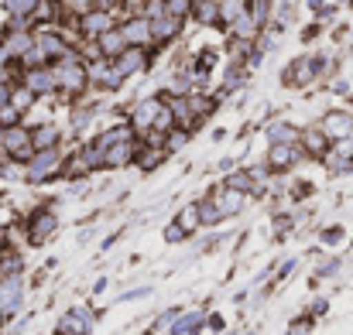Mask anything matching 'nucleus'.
I'll return each mask as SVG.
<instances>
[{
	"mask_svg": "<svg viewBox=\"0 0 353 335\" xmlns=\"http://www.w3.org/2000/svg\"><path fill=\"white\" fill-rule=\"evenodd\" d=\"M90 329H93V315H90L86 308H72V312L62 318L59 335H90Z\"/></svg>",
	"mask_w": 353,
	"mask_h": 335,
	"instance_id": "18",
	"label": "nucleus"
},
{
	"mask_svg": "<svg viewBox=\"0 0 353 335\" xmlns=\"http://www.w3.org/2000/svg\"><path fill=\"white\" fill-rule=\"evenodd\" d=\"M31 45H34V34H31L28 28H21V31H10V28H7V34H3V41H0V48L7 52L10 62H21Z\"/></svg>",
	"mask_w": 353,
	"mask_h": 335,
	"instance_id": "12",
	"label": "nucleus"
},
{
	"mask_svg": "<svg viewBox=\"0 0 353 335\" xmlns=\"http://www.w3.org/2000/svg\"><path fill=\"white\" fill-rule=\"evenodd\" d=\"M326 69V62L323 58H299L295 65H288V72H285V83L292 86H309L312 79H316V72H323Z\"/></svg>",
	"mask_w": 353,
	"mask_h": 335,
	"instance_id": "11",
	"label": "nucleus"
},
{
	"mask_svg": "<svg viewBox=\"0 0 353 335\" xmlns=\"http://www.w3.org/2000/svg\"><path fill=\"white\" fill-rule=\"evenodd\" d=\"M134 151H137L134 140H117V144H110V147L103 151V168H123V164H130V161H134Z\"/></svg>",
	"mask_w": 353,
	"mask_h": 335,
	"instance_id": "20",
	"label": "nucleus"
},
{
	"mask_svg": "<svg viewBox=\"0 0 353 335\" xmlns=\"http://www.w3.org/2000/svg\"><path fill=\"white\" fill-rule=\"evenodd\" d=\"M158 107H161V100L154 96V100H141V103L130 110V127H134V133H148V130H151Z\"/></svg>",
	"mask_w": 353,
	"mask_h": 335,
	"instance_id": "16",
	"label": "nucleus"
},
{
	"mask_svg": "<svg viewBox=\"0 0 353 335\" xmlns=\"http://www.w3.org/2000/svg\"><path fill=\"white\" fill-rule=\"evenodd\" d=\"M179 322L172 325V332L175 335H196L203 329V312H189V315H175Z\"/></svg>",
	"mask_w": 353,
	"mask_h": 335,
	"instance_id": "25",
	"label": "nucleus"
},
{
	"mask_svg": "<svg viewBox=\"0 0 353 335\" xmlns=\"http://www.w3.org/2000/svg\"><path fill=\"white\" fill-rule=\"evenodd\" d=\"M243 10H247V0H220V24L230 28Z\"/></svg>",
	"mask_w": 353,
	"mask_h": 335,
	"instance_id": "28",
	"label": "nucleus"
},
{
	"mask_svg": "<svg viewBox=\"0 0 353 335\" xmlns=\"http://www.w3.org/2000/svg\"><path fill=\"white\" fill-rule=\"evenodd\" d=\"M213 199H216V206H220V213H223V216H234V213H240V209H243L247 192H236V188H227V185H223Z\"/></svg>",
	"mask_w": 353,
	"mask_h": 335,
	"instance_id": "22",
	"label": "nucleus"
},
{
	"mask_svg": "<svg viewBox=\"0 0 353 335\" xmlns=\"http://www.w3.org/2000/svg\"><path fill=\"white\" fill-rule=\"evenodd\" d=\"M299 151L302 154H309V158H323L326 151H330V140H326V133L319 130V127H309V130H299Z\"/></svg>",
	"mask_w": 353,
	"mask_h": 335,
	"instance_id": "13",
	"label": "nucleus"
},
{
	"mask_svg": "<svg viewBox=\"0 0 353 335\" xmlns=\"http://www.w3.org/2000/svg\"><path fill=\"white\" fill-rule=\"evenodd\" d=\"M114 24H117V14L114 10H103V7H90L86 14H79V34L90 38V41H97Z\"/></svg>",
	"mask_w": 353,
	"mask_h": 335,
	"instance_id": "4",
	"label": "nucleus"
},
{
	"mask_svg": "<svg viewBox=\"0 0 353 335\" xmlns=\"http://www.w3.org/2000/svg\"><path fill=\"white\" fill-rule=\"evenodd\" d=\"M3 7H7L10 17H31L34 7H38V0H3Z\"/></svg>",
	"mask_w": 353,
	"mask_h": 335,
	"instance_id": "31",
	"label": "nucleus"
},
{
	"mask_svg": "<svg viewBox=\"0 0 353 335\" xmlns=\"http://www.w3.org/2000/svg\"><path fill=\"white\" fill-rule=\"evenodd\" d=\"M21 291H24V284H21L17 274H7L0 281V315H10L21 305Z\"/></svg>",
	"mask_w": 353,
	"mask_h": 335,
	"instance_id": "15",
	"label": "nucleus"
},
{
	"mask_svg": "<svg viewBox=\"0 0 353 335\" xmlns=\"http://www.w3.org/2000/svg\"><path fill=\"white\" fill-rule=\"evenodd\" d=\"M31 144H34V151H41V147H59V130L55 127H34L31 130Z\"/></svg>",
	"mask_w": 353,
	"mask_h": 335,
	"instance_id": "26",
	"label": "nucleus"
},
{
	"mask_svg": "<svg viewBox=\"0 0 353 335\" xmlns=\"http://www.w3.org/2000/svg\"><path fill=\"white\" fill-rule=\"evenodd\" d=\"M55 226H59L55 213H48V209H38V213L31 216V226H28V239H31V243H45V239L55 233Z\"/></svg>",
	"mask_w": 353,
	"mask_h": 335,
	"instance_id": "17",
	"label": "nucleus"
},
{
	"mask_svg": "<svg viewBox=\"0 0 353 335\" xmlns=\"http://www.w3.org/2000/svg\"><path fill=\"white\" fill-rule=\"evenodd\" d=\"M65 7L76 10V14H86L90 7H97V0H65Z\"/></svg>",
	"mask_w": 353,
	"mask_h": 335,
	"instance_id": "37",
	"label": "nucleus"
},
{
	"mask_svg": "<svg viewBox=\"0 0 353 335\" xmlns=\"http://www.w3.org/2000/svg\"><path fill=\"white\" fill-rule=\"evenodd\" d=\"M268 140L271 144H295L299 140V130L288 127L285 120H274V123H268Z\"/></svg>",
	"mask_w": 353,
	"mask_h": 335,
	"instance_id": "24",
	"label": "nucleus"
},
{
	"mask_svg": "<svg viewBox=\"0 0 353 335\" xmlns=\"http://www.w3.org/2000/svg\"><path fill=\"white\" fill-rule=\"evenodd\" d=\"M21 123V110H14L10 103H0V127H14Z\"/></svg>",
	"mask_w": 353,
	"mask_h": 335,
	"instance_id": "34",
	"label": "nucleus"
},
{
	"mask_svg": "<svg viewBox=\"0 0 353 335\" xmlns=\"http://www.w3.org/2000/svg\"><path fill=\"white\" fill-rule=\"evenodd\" d=\"M114 65H117V72L123 79H127V76H141V72L151 65V55H148V48H141V45H127L117 58H114Z\"/></svg>",
	"mask_w": 353,
	"mask_h": 335,
	"instance_id": "7",
	"label": "nucleus"
},
{
	"mask_svg": "<svg viewBox=\"0 0 353 335\" xmlns=\"http://www.w3.org/2000/svg\"><path fill=\"white\" fill-rule=\"evenodd\" d=\"M55 171H62V154L59 147H41L28 158V182H45Z\"/></svg>",
	"mask_w": 353,
	"mask_h": 335,
	"instance_id": "3",
	"label": "nucleus"
},
{
	"mask_svg": "<svg viewBox=\"0 0 353 335\" xmlns=\"http://www.w3.org/2000/svg\"><path fill=\"white\" fill-rule=\"evenodd\" d=\"M90 120H93V110H86V107H83V110H72V127H76V130H83Z\"/></svg>",
	"mask_w": 353,
	"mask_h": 335,
	"instance_id": "36",
	"label": "nucleus"
},
{
	"mask_svg": "<svg viewBox=\"0 0 353 335\" xmlns=\"http://www.w3.org/2000/svg\"><path fill=\"white\" fill-rule=\"evenodd\" d=\"M120 31H123L127 45H141V48L151 45V21H148L144 14H130V17L120 24Z\"/></svg>",
	"mask_w": 353,
	"mask_h": 335,
	"instance_id": "10",
	"label": "nucleus"
},
{
	"mask_svg": "<svg viewBox=\"0 0 353 335\" xmlns=\"http://www.w3.org/2000/svg\"><path fill=\"white\" fill-rule=\"evenodd\" d=\"M62 171H65L69 178H86L93 168H90V161H86V158H83V151H79V154H72V158L62 164Z\"/></svg>",
	"mask_w": 353,
	"mask_h": 335,
	"instance_id": "29",
	"label": "nucleus"
},
{
	"mask_svg": "<svg viewBox=\"0 0 353 335\" xmlns=\"http://www.w3.org/2000/svg\"><path fill=\"white\" fill-rule=\"evenodd\" d=\"M165 10L172 14V17H189V0H165Z\"/></svg>",
	"mask_w": 353,
	"mask_h": 335,
	"instance_id": "35",
	"label": "nucleus"
},
{
	"mask_svg": "<svg viewBox=\"0 0 353 335\" xmlns=\"http://www.w3.org/2000/svg\"><path fill=\"white\" fill-rule=\"evenodd\" d=\"M151 21V45H168L182 34V17H172L168 10H161L158 17H148Z\"/></svg>",
	"mask_w": 353,
	"mask_h": 335,
	"instance_id": "8",
	"label": "nucleus"
},
{
	"mask_svg": "<svg viewBox=\"0 0 353 335\" xmlns=\"http://www.w3.org/2000/svg\"><path fill=\"white\" fill-rule=\"evenodd\" d=\"M175 223L185 229V236H189V233H196V229L203 226V223H199V209H196V206H185V209L179 213V219H175Z\"/></svg>",
	"mask_w": 353,
	"mask_h": 335,
	"instance_id": "32",
	"label": "nucleus"
},
{
	"mask_svg": "<svg viewBox=\"0 0 353 335\" xmlns=\"http://www.w3.org/2000/svg\"><path fill=\"white\" fill-rule=\"evenodd\" d=\"M52 72H55V89L59 93H65V96H83L86 93V86H90V72H86V62L76 55V52H69V55H62V58H55L52 62Z\"/></svg>",
	"mask_w": 353,
	"mask_h": 335,
	"instance_id": "1",
	"label": "nucleus"
},
{
	"mask_svg": "<svg viewBox=\"0 0 353 335\" xmlns=\"http://www.w3.org/2000/svg\"><path fill=\"white\" fill-rule=\"evenodd\" d=\"M196 209H199V223L203 226H213L223 219V213H220V206H216V199L210 195V199H199L196 202Z\"/></svg>",
	"mask_w": 353,
	"mask_h": 335,
	"instance_id": "27",
	"label": "nucleus"
},
{
	"mask_svg": "<svg viewBox=\"0 0 353 335\" xmlns=\"http://www.w3.org/2000/svg\"><path fill=\"white\" fill-rule=\"evenodd\" d=\"M223 185H227V188H236V192H254V178H250V171H234Z\"/></svg>",
	"mask_w": 353,
	"mask_h": 335,
	"instance_id": "33",
	"label": "nucleus"
},
{
	"mask_svg": "<svg viewBox=\"0 0 353 335\" xmlns=\"http://www.w3.org/2000/svg\"><path fill=\"white\" fill-rule=\"evenodd\" d=\"M230 34H234V38H240V41H257V34H261V24H257V21H254V17L243 10L234 24H230Z\"/></svg>",
	"mask_w": 353,
	"mask_h": 335,
	"instance_id": "23",
	"label": "nucleus"
},
{
	"mask_svg": "<svg viewBox=\"0 0 353 335\" xmlns=\"http://www.w3.org/2000/svg\"><path fill=\"white\" fill-rule=\"evenodd\" d=\"M0 147H3L10 158H17V161H28V158L34 154L31 130H28V127H21V123H14V127H0Z\"/></svg>",
	"mask_w": 353,
	"mask_h": 335,
	"instance_id": "2",
	"label": "nucleus"
},
{
	"mask_svg": "<svg viewBox=\"0 0 353 335\" xmlns=\"http://www.w3.org/2000/svg\"><path fill=\"white\" fill-rule=\"evenodd\" d=\"M97 48H100V55L103 58H117L120 52L127 48V38H123V31H120V24H114V28H107L100 38H97Z\"/></svg>",
	"mask_w": 353,
	"mask_h": 335,
	"instance_id": "21",
	"label": "nucleus"
},
{
	"mask_svg": "<svg viewBox=\"0 0 353 335\" xmlns=\"http://www.w3.org/2000/svg\"><path fill=\"white\" fill-rule=\"evenodd\" d=\"M247 14L264 28V24H268V17H271V0H247Z\"/></svg>",
	"mask_w": 353,
	"mask_h": 335,
	"instance_id": "30",
	"label": "nucleus"
},
{
	"mask_svg": "<svg viewBox=\"0 0 353 335\" xmlns=\"http://www.w3.org/2000/svg\"><path fill=\"white\" fill-rule=\"evenodd\" d=\"M34 48L45 55V62H55V58H62V55L72 52V45H69L55 28H38V31H34Z\"/></svg>",
	"mask_w": 353,
	"mask_h": 335,
	"instance_id": "5",
	"label": "nucleus"
},
{
	"mask_svg": "<svg viewBox=\"0 0 353 335\" xmlns=\"http://www.w3.org/2000/svg\"><path fill=\"white\" fill-rule=\"evenodd\" d=\"M165 239H168V243H179V239H185V229H182L179 223H172L168 229H165Z\"/></svg>",
	"mask_w": 353,
	"mask_h": 335,
	"instance_id": "38",
	"label": "nucleus"
},
{
	"mask_svg": "<svg viewBox=\"0 0 353 335\" xmlns=\"http://www.w3.org/2000/svg\"><path fill=\"white\" fill-rule=\"evenodd\" d=\"M189 17L203 28L220 24V0H189Z\"/></svg>",
	"mask_w": 353,
	"mask_h": 335,
	"instance_id": "19",
	"label": "nucleus"
},
{
	"mask_svg": "<svg viewBox=\"0 0 353 335\" xmlns=\"http://www.w3.org/2000/svg\"><path fill=\"white\" fill-rule=\"evenodd\" d=\"M3 239H7V229H3V226H0V246H3Z\"/></svg>",
	"mask_w": 353,
	"mask_h": 335,
	"instance_id": "39",
	"label": "nucleus"
},
{
	"mask_svg": "<svg viewBox=\"0 0 353 335\" xmlns=\"http://www.w3.org/2000/svg\"><path fill=\"white\" fill-rule=\"evenodd\" d=\"M336 3H353V0H336Z\"/></svg>",
	"mask_w": 353,
	"mask_h": 335,
	"instance_id": "40",
	"label": "nucleus"
},
{
	"mask_svg": "<svg viewBox=\"0 0 353 335\" xmlns=\"http://www.w3.org/2000/svg\"><path fill=\"white\" fill-rule=\"evenodd\" d=\"M299 158H302L299 144H271V147H268V168H271V171H285V168H292Z\"/></svg>",
	"mask_w": 353,
	"mask_h": 335,
	"instance_id": "14",
	"label": "nucleus"
},
{
	"mask_svg": "<svg viewBox=\"0 0 353 335\" xmlns=\"http://www.w3.org/2000/svg\"><path fill=\"white\" fill-rule=\"evenodd\" d=\"M319 130L326 133V140H330V144H336V140H350V137H353V113L330 110L326 116H323Z\"/></svg>",
	"mask_w": 353,
	"mask_h": 335,
	"instance_id": "6",
	"label": "nucleus"
},
{
	"mask_svg": "<svg viewBox=\"0 0 353 335\" xmlns=\"http://www.w3.org/2000/svg\"><path fill=\"white\" fill-rule=\"evenodd\" d=\"M24 86H28L34 96H52V93H59V89H55L52 62H48V65H31V69L24 72Z\"/></svg>",
	"mask_w": 353,
	"mask_h": 335,
	"instance_id": "9",
	"label": "nucleus"
}]
</instances>
